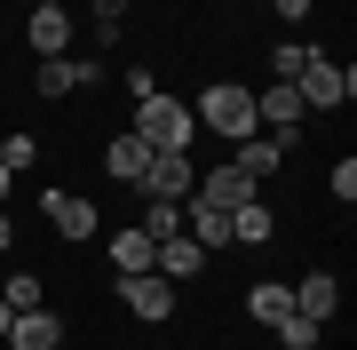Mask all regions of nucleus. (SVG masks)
<instances>
[{
	"label": "nucleus",
	"mask_w": 357,
	"mask_h": 350,
	"mask_svg": "<svg viewBox=\"0 0 357 350\" xmlns=\"http://www.w3.org/2000/svg\"><path fill=\"white\" fill-rule=\"evenodd\" d=\"M270 239H278V215L262 207V191L246 207H230V247H270Z\"/></svg>",
	"instance_id": "obj_13"
},
{
	"label": "nucleus",
	"mask_w": 357,
	"mask_h": 350,
	"mask_svg": "<svg viewBox=\"0 0 357 350\" xmlns=\"http://www.w3.org/2000/svg\"><path fill=\"white\" fill-rule=\"evenodd\" d=\"M8 319H16V311H8V302H0V335H8Z\"/></svg>",
	"instance_id": "obj_27"
},
{
	"label": "nucleus",
	"mask_w": 357,
	"mask_h": 350,
	"mask_svg": "<svg viewBox=\"0 0 357 350\" xmlns=\"http://www.w3.org/2000/svg\"><path fill=\"white\" fill-rule=\"evenodd\" d=\"M151 247H159V239L143 231V223H135V231H119V239H112V271H151Z\"/></svg>",
	"instance_id": "obj_17"
},
{
	"label": "nucleus",
	"mask_w": 357,
	"mask_h": 350,
	"mask_svg": "<svg viewBox=\"0 0 357 350\" xmlns=\"http://www.w3.org/2000/svg\"><path fill=\"white\" fill-rule=\"evenodd\" d=\"M294 311V286H278V279H262V286H246V319H262V326H278Z\"/></svg>",
	"instance_id": "obj_16"
},
{
	"label": "nucleus",
	"mask_w": 357,
	"mask_h": 350,
	"mask_svg": "<svg viewBox=\"0 0 357 350\" xmlns=\"http://www.w3.org/2000/svg\"><path fill=\"white\" fill-rule=\"evenodd\" d=\"M40 215H48L56 239H96V231H103L96 199H79V191H48V199H40Z\"/></svg>",
	"instance_id": "obj_7"
},
{
	"label": "nucleus",
	"mask_w": 357,
	"mask_h": 350,
	"mask_svg": "<svg viewBox=\"0 0 357 350\" xmlns=\"http://www.w3.org/2000/svg\"><path fill=\"white\" fill-rule=\"evenodd\" d=\"M191 191L206 199V207H222V215H230V207H246V199H255V191H262V183H246L238 168H215V175H199V183H191Z\"/></svg>",
	"instance_id": "obj_12"
},
{
	"label": "nucleus",
	"mask_w": 357,
	"mask_h": 350,
	"mask_svg": "<svg viewBox=\"0 0 357 350\" xmlns=\"http://www.w3.org/2000/svg\"><path fill=\"white\" fill-rule=\"evenodd\" d=\"M326 191H333V199H342V207H349V199H357V159H333V175H326Z\"/></svg>",
	"instance_id": "obj_23"
},
{
	"label": "nucleus",
	"mask_w": 357,
	"mask_h": 350,
	"mask_svg": "<svg viewBox=\"0 0 357 350\" xmlns=\"http://www.w3.org/2000/svg\"><path fill=\"white\" fill-rule=\"evenodd\" d=\"M191 119H199V128H215L222 143H246V136L262 128V119H255V88H238V80H215V88L191 104Z\"/></svg>",
	"instance_id": "obj_2"
},
{
	"label": "nucleus",
	"mask_w": 357,
	"mask_h": 350,
	"mask_svg": "<svg viewBox=\"0 0 357 350\" xmlns=\"http://www.w3.org/2000/svg\"><path fill=\"white\" fill-rule=\"evenodd\" d=\"M278 342H286V350H318V342H326V326H318V319H302V311H286V319H278Z\"/></svg>",
	"instance_id": "obj_19"
},
{
	"label": "nucleus",
	"mask_w": 357,
	"mask_h": 350,
	"mask_svg": "<svg viewBox=\"0 0 357 350\" xmlns=\"http://www.w3.org/2000/svg\"><path fill=\"white\" fill-rule=\"evenodd\" d=\"M8 247H16V223H8V207H0V255H8Z\"/></svg>",
	"instance_id": "obj_25"
},
{
	"label": "nucleus",
	"mask_w": 357,
	"mask_h": 350,
	"mask_svg": "<svg viewBox=\"0 0 357 350\" xmlns=\"http://www.w3.org/2000/svg\"><path fill=\"white\" fill-rule=\"evenodd\" d=\"M0 168H8V175H32V168H40V143H32L24 128H16V136H0Z\"/></svg>",
	"instance_id": "obj_18"
},
{
	"label": "nucleus",
	"mask_w": 357,
	"mask_h": 350,
	"mask_svg": "<svg viewBox=\"0 0 357 350\" xmlns=\"http://www.w3.org/2000/svg\"><path fill=\"white\" fill-rule=\"evenodd\" d=\"M143 231H151V239H175L183 231V199H151V207H143Z\"/></svg>",
	"instance_id": "obj_21"
},
{
	"label": "nucleus",
	"mask_w": 357,
	"mask_h": 350,
	"mask_svg": "<svg viewBox=\"0 0 357 350\" xmlns=\"http://www.w3.org/2000/svg\"><path fill=\"white\" fill-rule=\"evenodd\" d=\"M191 183H199L191 152H151V168H143L135 191H143V199H191Z\"/></svg>",
	"instance_id": "obj_6"
},
{
	"label": "nucleus",
	"mask_w": 357,
	"mask_h": 350,
	"mask_svg": "<svg viewBox=\"0 0 357 350\" xmlns=\"http://www.w3.org/2000/svg\"><path fill=\"white\" fill-rule=\"evenodd\" d=\"M32 8H64V0H32Z\"/></svg>",
	"instance_id": "obj_28"
},
{
	"label": "nucleus",
	"mask_w": 357,
	"mask_h": 350,
	"mask_svg": "<svg viewBox=\"0 0 357 350\" xmlns=\"http://www.w3.org/2000/svg\"><path fill=\"white\" fill-rule=\"evenodd\" d=\"M199 263H206V247H199V239H183V231L151 247V271H159V279H175V286H183V279H199Z\"/></svg>",
	"instance_id": "obj_10"
},
{
	"label": "nucleus",
	"mask_w": 357,
	"mask_h": 350,
	"mask_svg": "<svg viewBox=\"0 0 357 350\" xmlns=\"http://www.w3.org/2000/svg\"><path fill=\"white\" fill-rule=\"evenodd\" d=\"M294 88H302V112H333V104H349V96H357V72L333 64L326 48H310V64H302Z\"/></svg>",
	"instance_id": "obj_3"
},
{
	"label": "nucleus",
	"mask_w": 357,
	"mask_h": 350,
	"mask_svg": "<svg viewBox=\"0 0 357 350\" xmlns=\"http://www.w3.org/2000/svg\"><path fill=\"white\" fill-rule=\"evenodd\" d=\"M255 119L262 128H302V88H294V80H270L255 96Z\"/></svg>",
	"instance_id": "obj_11"
},
{
	"label": "nucleus",
	"mask_w": 357,
	"mask_h": 350,
	"mask_svg": "<svg viewBox=\"0 0 357 350\" xmlns=\"http://www.w3.org/2000/svg\"><path fill=\"white\" fill-rule=\"evenodd\" d=\"M8 183H16V175H8V168H0V207H8Z\"/></svg>",
	"instance_id": "obj_26"
},
{
	"label": "nucleus",
	"mask_w": 357,
	"mask_h": 350,
	"mask_svg": "<svg viewBox=\"0 0 357 350\" xmlns=\"http://www.w3.org/2000/svg\"><path fill=\"white\" fill-rule=\"evenodd\" d=\"M135 136L151 143V152H191V143H199V119H191V104H183V96L151 88V96L135 104Z\"/></svg>",
	"instance_id": "obj_1"
},
{
	"label": "nucleus",
	"mask_w": 357,
	"mask_h": 350,
	"mask_svg": "<svg viewBox=\"0 0 357 350\" xmlns=\"http://www.w3.org/2000/svg\"><path fill=\"white\" fill-rule=\"evenodd\" d=\"M0 302H8V311H40V302H48V286H40L32 271H16L8 286H0Z\"/></svg>",
	"instance_id": "obj_20"
},
{
	"label": "nucleus",
	"mask_w": 357,
	"mask_h": 350,
	"mask_svg": "<svg viewBox=\"0 0 357 350\" xmlns=\"http://www.w3.org/2000/svg\"><path fill=\"white\" fill-rule=\"evenodd\" d=\"M294 311L318 319V326H333V319H342V279H333V271H310L302 286H294Z\"/></svg>",
	"instance_id": "obj_9"
},
{
	"label": "nucleus",
	"mask_w": 357,
	"mask_h": 350,
	"mask_svg": "<svg viewBox=\"0 0 357 350\" xmlns=\"http://www.w3.org/2000/svg\"><path fill=\"white\" fill-rule=\"evenodd\" d=\"M0 342H8V350H64V319H56L48 302H40V311H16Z\"/></svg>",
	"instance_id": "obj_8"
},
{
	"label": "nucleus",
	"mask_w": 357,
	"mask_h": 350,
	"mask_svg": "<svg viewBox=\"0 0 357 350\" xmlns=\"http://www.w3.org/2000/svg\"><path fill=\"white\" fill-rule=\"evenodd\" d=\"M302 64H310V40H286V48H270V72H278V80H302Z\"/></svg>",
	"instance_id": "obj_22"
},
{
	"label": "nucleus",
	"mask_w": 357,
	"mask_h": 350,
	"mask_svg": "<svg viewBox=\"0 0 357 350\" xmlns=\"http://www.w3.org/2000/svg\"><path fill=\"white\" fill-rule=\"evenodd\" d=\"M103 168H112L119 183H143V168H151V143H143L135 128H128V136H112V143H103Z\"/></svg>",
	"instance_id": "obj_14"
},
{
	"label": "nucleus",
	"mask_w": 357,
	"mask_h": 350,
	"mask_svg": "<svg viewBox=\"0 0 357 350\" xmlns=\"http://www.w3.org/2000/svg\"><path fill=\"white\" fill-rule=\"evenodd\" d=\"M119 302H128L143 326H167L183 295H175V279H159V271H119Z\"/></svg>",
	"instance_id": "obj_4"
},
{
	"label": "nucleus",
	"mask_w": 357,
	"mask_h": 350,
	"mask_svg": "<svg viewBox=\"0 0 357 350\" xmlns=\"http://www.w3.org/2000/svg\"><path fill=\"white\" fill-rule=\"evenodd\" d=\"M96 80H103V64H96V56H40L32 88L48 96V104H64V96H79V88H96Z\"/></svg>",
	"instance_id": "obj_5"
},
{
	"label": "nucleus",
	"mask_w": 357,
	"mask_h": 350,
	"mask_svg": "<svg viewBox=\"0 0 357 350\" xmlns=\"http://www.w3.org/2000/svg\"><path fill=\"white\" fill-rule=\"evenodd\" d=\"M24 48H40V56H64V48H72V16H64V8H32Z\"/></svg>",
	"instance_id": "obj_15"
},
{
	"label": "nucleus",
	"mask_w": 357,
	"mask_h": 350,
	"mask_svg": "<svg viewBox=\"0 0 357 350\" xmlns=\"http://www.w3.org/2000/svg\"><path fill=\"white\" fill-rule=\"evenodd\" d=\"M278 16H286V24H302V16H310V0H278Z\"/></svg>",
	"instance_id": "obj_24"
}]
</instances>
